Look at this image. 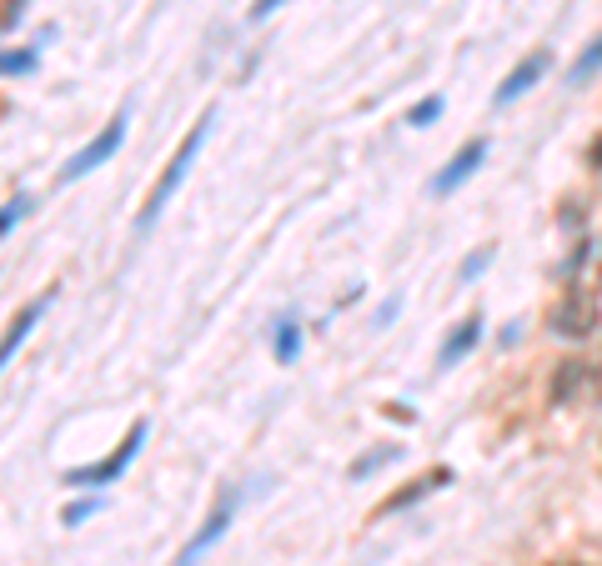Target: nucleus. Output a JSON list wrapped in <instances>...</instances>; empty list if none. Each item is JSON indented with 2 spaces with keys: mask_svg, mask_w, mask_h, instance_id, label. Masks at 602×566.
<instances>
[{
  "mask_svg": "<svg viewBox=\"0 0 602 566\" xmlns=\"http://www.w3.org/2000/svg\"><path fill=\"white\" fill-rule=\"evenodd\" d=\"M477 336H482V321H477V316H467V321H462V326L447 336V346H442L437 366H442V371H447V366H457V361H462V356L477 346Z\"/></svg>",
  "mask_w": 602,
  "mask_h": 566,
  "instance_id": "obj_8",
  "label": "nucleus"
},
{
  "mask_svg": "<svg viewBox=\"0 0 602 566\" xmlns=\"http://www.w3.org/2000/svg\"><path fill=\"white\" fill-rule=\"evenodd\" d=\"M487 261H492V246H482V251H472V256L462 261V281H477V276L487 271Z\"/></svg>",
  "mask_w": 602,
  "mask_h": 566,
  "instance_id": "obj_16",
  "label": "nucleus"
},
{
  "mask_svg": "<svg viewBox=\"0 0 602 566\" xmlns=\"http://www.w3.org/2000/svg\"><path fill=\"white\" fill-rule=\"evenodd\" d=\"M442 481H447V471H432V476H422V481H407V486H402L397 496H387V501H382V511L392 516V511H402V506H412V501H422L427 491H437ZM382 511H377V516H382Z\"/></svg>",
  "mask_w": 602,
  "mask_h": 566,
  "instance_id": "obj_10",
  "label": "nucleus"
},
{
  "mask_svg": "<svg viewBox=\"0 0 602 566\" xmlns=\"http://www.w3.org/2000/svg\"><path fill=\"white\" fill-rule=\"evenodd\" d=\"M587 256H592V251H587V241H577V251L567 256V266H562V276H572V271H577V266H582Z\"/></svg>",
  "mask_w": 602,
  "mask_h": 566,
  "instance_id": "obj_20",
  "label": "nucleus"
},
{
  "mask_svg": "<svg viewBox=\"0 0 602 566\" xmlns=\"http://www.w3.org/2000/svg\"><path fill=\"white\" fill-rule=\"evenodd\" d=\"M597 66H602V36H597V41H592V51H587V56L567 71V86H582V76H592Z\"/></svg>",
  "mask_w": 602,
  "mask_h": 566,
  "instance_id": "obj_14",
  "label": "nucleus"
},
{
  "mask_svg": "<svg viewBox=\"0 0 602 566\" xmlns=\"http://www.w3.org/2000/svg\"><path fill=\"white\" fill-rule=\"evenodd\" d=\"M437 116H442V96H427V101L412 111V126H432Z\"/></svg>",
  "mask_w": 602,
  "mask_h": 566,
  "instance_id": "obj_17",
  "label": "nucleus"
},
{
  "mask_svg": "<svg viewBox=\"0 0 602 566\" xmlns=\"http://www.w3.org/2000/svg\"><path fill=\"white\" fill-rule=\"evenodd\" d=\"M41 311H46V296H41V301H31V306H26V311H21V316L11 321V336H6V361H11L16 351H21V341L31 336V326L41 321Z\"/></svg>",
  "mask_w": 602,
  "mask_h": 566,
  "instance_id": "obj_12",
  "label": "nucleus"
},
{
  "mask_svg": "<svg viewBox=\"0 0 602 566\" xmlns=\"http://www.w3.org/2000/svg\"><path fill=\"white\" fill-rule=\"evenodd\" d=\"M146 431H151V426H146V421H136V426L126 431V441H121L106 461H96V466H71V471H66V486H111V481L131 466V456L146 446Z\"/></svg>",
  "mask_w": 602,
  "mask_h": 566,
  "instance_id": "obj_2",
  "label": "nucleus"
},
{
  "mask_svg": "<svg viewBox=\"0 0 602 566\" xmlns=\"http://www.w3.org/2000/svg\"><path fill=\"white\" fill-rule=\"evenodd\" d=\"M96 511H101V501H96V496H91V501H76V506L66 511V526H81V521H86V516H96Z\"/></svg>",
  "mask_w": 602,
  "mask_h": 566,
  "instance_id": "obj_19",
  "label": "nucleus"
},
{
  "mask_svg": "<svg viewBox=\"0 0 602 566\" xmlns=\"http://www.w3.org/2000/svg\"><path fill=\"white\" fill-rule=\"evenodd\" d=\"M387 416H392V421H412V411H407L402 401H392V406H387Z\"/></svg>",
  "mask_w": 602,
  "mask_h": 566,
  "instance_id": "obj_24",
  "label": "nucleus"
},
{
  "mask_svg": "<svg viewBox=\"0 0 602 566\" xmlns=\"http://www.w3.org/2000/svg\"><path fill=\"white\" fill-rule=\"evenodd\" d=\"M547 326H552L557 336H587V331H592V301H587L582 291H567V296L547 311Z\"/></svg>",
  "mask_w": 602,
  "mask_h": 566,
  "instance_id": "obj_5",
  "label": "nucleus"
},
{
  "mask_svg": "<svg viewBox=\"0 0 602 566\" xmlns=\"http://www.w3.org/2000/svg\"><path fill=\"white\" fill-rule=\"evenodd\" d=\"M482 156H487V141H467V146H462V151L452 156V166H447V171H437L432 191H437V196L457 191V186H462V181H467V176H472V171L482 166Z\"/></svg>",
  "mask_w": 602,
  "mask_h": 566,
  "instance_id": "obj_7",
  "label": "nucleus"
},
{
  "mask_svg": "<svg viewBox=\"0 0 602 566\" xmlns=\"http://www.w3.org/2000/svg\"><path fill=\"white\" fill-rule=\"evenodd\" d=\"M397 456H402V446H377V451H367V456L352 466V476L362 481V476H372L377 466H387V461H397Z\"/></svg>",
  "mask_w": 602,
  "mask_h": 566,
  "instance_id": "obj_13",
  "label": "nucleus"
},
{
  "mask_svg": "<svg viewBox=\"0 0 602 566\" xmlns=\"http://www.w3.org/2000/svg\"><path fill=\"white\" fill-rule=\"evenodd\" d=\"M206 131H211V111H206V116H201V121L191 126V136H186V141H181V151L171 156V166H166V176L156 181V191H151V201H146V211H141V221H136L141 231H146V226H151V221H156V216L166 211V201H171V191H176V186L186 181V171H191V161L201 156V141H206Z\"/></svg>",
  "mask_w": 602,
  "mask_h": 566,
  "instance_id": "obj_1",
  "label": "nucleus"
},
{
  "mask_svg": "<svg viewBox=\"0 0 602 566\" xmlns=\"http://www.w3.org/2000/svg\"><path fill=\"white\" fill-rule=\"evenodd\" d=\"M547 66H552V56H547V51H532V56H527V61H522V66H517V71H512L502 86H497V96H492V101H497V106H507V101L527 96V91H532V86L547 76Z\"/></svg>",
  "mask_w": 602,
  "mask_h": 566,
  "instance_id": "obj_6",
  "label": "nucleus"
},
{
  "mask_svg": "<svg viewBox=\"0 0 602 566\" xmlns=\"http://www.w3.org/2000/svg\"><path fill=\"white\" fill-rule=\"evenodd\" d=\"M587 166H592V171H602V136L587 146Z\"/></svg>",
  "mask_w": 602,
  "mask_h": 566,
  "instance_id": "obj_23",
  "label": "nucleus"
},
{
  "mask_svg": "<svg viewBox=\"0 0 602 566\" xmlns=\"http://www.w3.org/2000/svg\"><path fill=\"white\" fill-rule=\"evenodd\" d=\"M231 511H236V491H231L226 501H216V511H211V516H206V526H201V531L186 541V551L176 556V566H196V561H201V556H206V551L221 541V531L231 526Z\"/></svg>",
  "mask_w": 602,
  "mask_h": 566,
  "instance_id": "obj_4",
  "label": "nucleus"
},
{
  "mask_svg": "<svg viewBox=\"0 0 602 566\" xmlns=\"http://www.w3.org/2000/svg\"><path fill=\"white\" fill-rule=\"evenodd\" d=\"M126 126H131V116L121 111V116H116V121H111V126H106V131H101V136L86 146V151H76V156L61 166V181H81V176H91L96 166H106V161L121 151V141H126Z\"/></svg>",
  "mask_w": 602,
  "mask_h": 566,
  "instance_id": "obj_3",
  "label": "nucleus"
},
{
  "mask_svg": "<svg viewBox=\"0 0 602 566\" xmlns=\"http://www.w3.org/2000/svg\"><path fill=\"white\" fill-rule=\"evenodd\" d=\"M271 351H276V361L281 366H291L296 361V351H301V326L286 316V321H276V331H271Z\"/></svg>",
  "mask_w": 602,
  "mask_h": 566,
  "instance_id": "obj_11",
  "label": "nucleus"
},
{
  "mask_svg": "<svg viewBox=\"0 0 602 566\" xmlns=\"http://www.w3.org/2000/svg\"><path fill=\"white\" fill-rule=\"evenodd\" d=\"M21 216H31V196H16V201L6 206V221H0V226L16 231V221H21Z\"/></svg>",
  "mask_w": 602,
  "mask_h": 566,
  "instance_id": "obj_18",
  "label": "nucleus"
},
{
  "mask_svg": "<svg viewBox=\"0 0 602 566\" xmlns=\"http://www.w3.org/2000/svg\"><path fill=\"white\" fill-rule=\"evenodd\" d=\"M36 71V51H11L6 56V76L16 81V76H31Z\"/></svg>",
  "mask_w": 602,
  "mask_h": 566,
  "instance_id": "obj_15",
  "label": "nucleus"
},
{
  "mask_svg": "<svg viewBox=\"0 0 602 566\" xmlns=\"http://www.w3.org/2000/svg\"><path fill=\"white\" fill-rule=\"evenodd\" d=\"M397 311H402V301H387V306L377 311V326H392V321H397Z\"/></svg>",
  "mask_w": 602,
  "mask_h": 566,
  "instance_id": "obj_21",
  "label": "nucleus"
},
{
  "mask_svg": "<svg viewBox=\"0 0 602 566\" xmlns=\"http://www.w3.org/2000/svg\"><path fill=\"white\" fill-rule=\"evenodd\" d=\"M557 566H572V561H557Z\"/></svg>",
  "mask_w": 602,
  "mask_h": 566,
  "instance_id": "obj_25",
  "label": "nucleus"
},
{
  "mask_svg": "<svg viewBox=\"0 0 602 566\" xmlns=\"http://www.w3.org/2000/svg\"><path fill=\"white\" fill-rule=\"evenodd\" d=\"M281 6V0H256V6H251V21H261V16H271Z\"/></svg>",
  "mask_w": 602,
  "mask_h": 566,
  "instance_id": "obj_22",
  "label": "nucleus"
},
{
  "mask_svg": "<svg viewBox=\"0 0 602 566\" xmlns=\"http://www.w3.org/2000/svg\"><path fill=\"white\" fill-rule=\"evenodd\" d=\"M572 391H587V361H562L557 366V381H552V401L567 406Z\"/></svg>",
  "mask_w": 602,
  "mask_h": 566,
  "instance_id": "obj_9",
  "label": "nucleus"
}]
</instances>
